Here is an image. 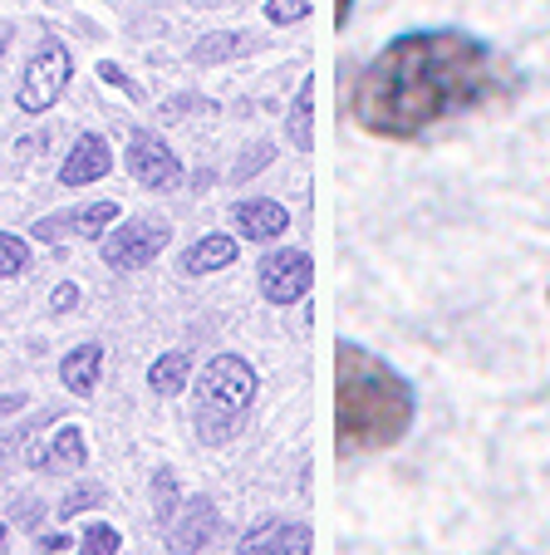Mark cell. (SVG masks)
Segmentation results:
<instances>
[{
  "label": "cell",
  "instance_id": "1",
  "mask_svg": "<svg viewBox=\"0 0 550 555\" xmlns=\"http://www.w3.org/2000/svg\"><path fill=\"white\" fill-rule=\"evenodd\" d=\"M521 99V69L462 25L404 30L344 85V114L379 143H423L462 118Z\"/></svg>",
  "mask_w": 550,
  "mask_h": 555
},
{
  "label": "cell",
  "instance_id": "2",
  "mask_svg": "<svg viewBox=\"0 0 550 555\" xmlns=\"http://www.w3.org/2000/svg\"><path fill=\"white\" fill-rule=\"evenodd\" d=\"M418 423V393L408 374H398L384 354L359 339L334 345V452L349 457H379L408 442Z\"/></svg>",
  "mask_w": 550,
  "mask_h": 555
},
{
  "label": "cell",
  "instance_id": "3",
  "mask_svg": "<svg viewBox=\"0 0 550 555\" xmlns=\"http://www.w3.org/2000/svg\"><path fill=\"white\" fill-rule=\"evenodd\" d=\"M251 399H256V369L241 354H217L207 369L197 374V438L202 442H227L236 433V423L246 418Z\"/></svg>",
  "mask_w": 550,
  "mask_h": 555
},
{
  "label": "cell",
  "instance_id": "4",
  "mask_svg": "<svg viewBox=\"0 0 550 555\" xmlns=\"http://www.w3.org/2000/svg\"><path fill=\"white\" fill-rule=\"evenodd\" d=\"M69 74H74V60H69V50H64V40L44 35L40 50L30 54V64H25V74H21L15 104H21L25 114H50L64 99V89H69Z\"/></svg>",
  "mask_w": 550,
  "mask_h": 555
},
{
  "label": "cell",
  "instance_id": "5",
  "mask_svg": "<svg viewBox=\"0 0 550 555\" xmlns=\"http://www.w3.org/2000/svg\"><path fill=\"white\" fill-rule=\"evenodd\" d=\"M167 242H172V227L163 217H133L124 227L104 231L99 256H104L108 271H143L167 251Z\"/></svg>",
  "mask_w": 550,
  "mask_h": 555
},
{
  "label": "cell",
  "instance_id": "6",
  "mask_svg": "<svg viewBox=\"0 0 550 555\" xmlns=\"http://www.w3.org/2000/svg\"><path fill=\"white\" fill-rule=\"evenodd\" d=\"M256 285L270 305H300L315 291V261L300 246H281V251H266L256 266Z\"/></svg>",
  "mask_w": 550,
  "mask_h": 555
},
{
  "label": "cell",
  "instance_id": "7",
  "mask_svg": "<svg viewBox=\"0 0 550 555\" xmlns=\"http://www.w3.org/2000/svg\"><path fill=\"white\" fill-rule=\"evenodd\" d=\"M124 163H128V172H133L138 188H148V192H177L182 188V163H177V153L157 133H148V128H138V133L128 138Z\"/></svg>",
  "mask_w": 550,
  "mask_h": 555
},
{
  "label": "cell",
  "instance_id": "8",
  "mask_svg": "<svg viewBox=\"0 0 550 555\" xmlns=\"http://www.w3.org/2000/svg\"><path fill=\"white\" fill-rule=\"evenodd\" d=\"M114 221H118V202H89V207H64V211L40 217L30 227V236L44 246H60L69 236H104Z\"/></svg>",
  "mask_w": 550,
  "mask_h": 555
},
{
  "label": "cell",
  "instance_id": "9",
  "mask_svg": "<svg viewBox=\"0 0 550 555\" xmlns=\"http://www.w3.org/2000/svg\"><path fill=\"white\" fill-rule=\"evenodd\" d=\"M241 555H310L315 531L305 521H260L241 535Z\"/></svg>",
  "mask_w": 550,
  "mask_h": 555
},
{
  "label": "cell",
  "instance_id": "10",
  "mask_svg": "<svg viewBox=\"0 0 550 555\" xmlns=\"http://www.w3.org/2000/svg\"><path fill=\"white\" fill-rule=\"evenodd\" d=\"M114 172V147L104 133H79L69 147V157L60 163V182L64 188H89V182Z\"/></svg>",
  "mask_w": 550,
  "mask_h": 555
},
{
  "label": "cell",
  "instance_id": "11",
  "mask_svg": "<svg viewBox=\"0 0 550 555\" xmlns=\"http://www.w3.org/2000/svg\"><path fill=\"white\" fill-rule=\"evenodd\" d=\"M231 227H236L246 242H281L285 231H291V211L276 197H241L236 207H231Z\"/></svg>",
  "mask_w": 550,
  "mask_h": 555
},
{
  "label": "cell",
  "instance_id": "12",
  "mask_svg": "<svg viewBox=\"0 0 550 555\" xmlns=\"http://www.w3.org/2000/svg\"><path fill=\"white\" fill-rule=\"evenodd\" d=\"M217 541V506L207 496L197 502H182V521L167 526V551L172 555H202Z\"/></svg>",
  "mask_w": 550,
  "mask_h": 555
},
{
  "label": "cell",
  "instance_id": "13",
  "mask_svg": "<svg viewBox=\"0 0 550 555\" xmlns=\"http://www.w3.org/2000/svg\"><path fill=\"white\" fill-rule=\"evenodd\" d=\"M236 236H227V231H212V236H202V242H192L188 251H182V261H177V271L182 275H212V271H227L231 261H236Z\"/></svg>",
  "mask_w": 550,
  "mask_h": 555
},
{
  "label": "cell",
  "instance_id": "14",
  "mask_svg": "<svg viewBox=\"0 0 550 555\" xmlns=\"http://www.w3.org/2000/svg\"><path fill=\"white\" fill-rule=\"evenodd\" d=\"M99 369H104V345H79L60 359V384L79 399H89L99 388Z\"/></svg>",
  "mask_w": 550,
  "mask_h": 555
},
{
  "label": "cell",
  "instance_id": "15",
  "mask_svg": "<svg viewBox=\"0 0 550 555\" xmlns=\"http://www.w3.org/2000/svg\"><path fill=\"white\" fill-rule=\"evenodd\" d=\"M266 50V40L251 30H217V35H202L197 44H192V64H221V60H241V54H256Z\"/></svg>",
  "mask_w": 550,
  "mask_h": 555
},
{
  "label": "cell",
  "instance_id": "16",
  "mask_svg": "<svg viewBox=\"0 0 550 555\" xmlns=\"http://www.w3.org/2000/svg\"><path fill=\"white\" fill-rule=\"evenodd\" d=\"M188 374H192V354H188V349H167V354H157L153 369H148V388H153V393H163V399H177V393L188 388Z\"/></svg>",
  "mask_w": 550,
  "mask_h": 555
},
{
  "label": "cell",
  "instance_id": "17",
  "mask_svg": "<svg viewBox=\"0 0 550 555\" xmlns=\"http://www.w3.org/2000/svg\"><path fill=\"white\" fill-rule=\"evenodd\" d=\"M84 457H89L84 433L79 428H60L50 448L35 452V467H40V472H69V467H84Z\"/></svg>",
  "mask_w": 550,
  "mask_h": 555
},
{
  "label": "cell",
  "instance_id": "18",
  "mask_svg": "<svg viewBox=\"0 0 550 555\" xmlns=\"http://www.w3.org/2000/svg\"><path fill=\"white\" fill-rule=\"evenodd\" d=\"M285 133L300 153H315V79H305L300 94L291 104V118H285Z\"/></svg>",
  "mask_w": 550,
  "mask_h": 555
},
{
  "label": "cell",
  "instance_id": "19",
  "mask_svg": "<svg viewBox=\"0 0 550 555\" xmlns=\"http://www.w3.org/2000/svg\"><path fill=\"white\" fill-rule=\"evenodd\" d=\"M177 512H182V502H177V477L167 467H157V477H153V516H157V526H172L177 521Z\"/></svg>",
  "mask_w": 550,
  "mask_h": 555
},
{
  "label": "cell",
  "instance_id": "20",
  "mask_svg": "<svg viewBox=\"0 0 550 555\" xmlns=\"http://www.w3.org/2000/svg\"><path fill=\"white\" fill-rule=\"evenodd\" d=\"M118 551H124V535H118V526H108V521H94L79 541V555H118Z\"/></svg>",
  "mask_w": 550,
  "mask_h": 555
},
{
  "label": "cell",
  "instance_id": "21",
  "mask_svg": "<svg viewBox=\"0 0 550 555\" xmlns=\"http://www.w3.org/2000/svg\"><path fill=\"white\" fill-rule=\"evenodd\" d=\"M25 266H30V246H25L21 236H11V231H0V281L21 275Z\"/></svg>",
  "mask_w": 550,
  "mask_h": 555
},
{
  "label": "cell",
  "instance_id": "22",
  "mask_svg": "<svg viewBox=\"0 0 550 555\" xmlns=\"http://www.w3.org/2000/svg\"><path fill=\"white\" fill-rule=\"evenodd\" d=\"M310 5H315V0H266V21L285 30V25H300L305 21V15H310Z\"/></svg>",
  "mask_w": 550,
  "mask_h": 555
},
{
  "label": "cell",
  "instance_id": "23",
  "mask_svg": "<svg viewBox=\"0 0 550 555\" xmlns=\"http://www.w3.org/2000/svg\"><path fill=\"white\" fill-rule=\"evenodd\" d=\"M99 502H104V492H99V487H74V492L64 496V502L54 506V512H60V521H74L79 512H94Z\"/></svg>",
  "mask_w": 550,
  "mask_h": 555
},
{
  "label": "cell",
  "instance_id": "24",
  "mask_svg": "<svg viewBox=\"0 0 550 555\" xmlns=\"http://www.w3.org/2000/svg\"><path fill=\"white\" fill-rule=\"evenodd\" d=\"M270 157H276V147H270V143H251V147H246V157H241V163H236V172H231V178H236V182H246L251 172H260V168H266Z\"/></svg>",
  "mask_w": 550,
  "mask_h": 555
},
{
  "label": "cell",
  "instance_id": "25",
  "mask_svg": "<svg viewBox=\"0 0 550 555\" xmlns=\"http://www.w3.org/2000/svg\"><path fill=\"white\" fill-rule=\"evenodd\" d=\"M99 79H104V85H108V89H124V94H128V99H138V85H133V79H128V74H124V69H118V64H114V60H104V64H99Z\"/></svg>",
  "mask_w": 550,
  "mask_h": 555
},
{
  "label": "cell",
  "instance_id": "26",
  "mask_svg": "<svg viewBox=\"0 0 550 555\" xmlns=\"http://www.w3.org/2000/svg\"><path fill=\"white\" fill-rule=\"evenodd\" d=\"M188 108H212V104H207V99H197V94H182V99H167L157 114H163V118H182Z\"/></svg>",
  "mask_w": 550,
  "mask_h": 555
},
{
  "label": "cell",
  "instance_id": "27",
  "mask_svg": "<svg viewBox=\"0 0 550 555\" xmlns=\"http://www.w3.org/2000/svg\"><path fill=\"white\" fill-rule=\"evenodd\" d=\"M74 300H79V291H74V285H60V291L50 295V305H54V310H69Z\"/></svg>",
  "mask_w": 550,
  "mask_h": 555
},
{
  "label": "cell",
  "instance_id": "28",
  "mask_svg": "<svg viewBox=\"0 0 550 555\" xmlns=\"http://www.w3.org/2000/svg\"><path fill=\"white\" fill-rule=\"evenodd\" d=\"M354 15V0H334V30H344Z\"/></svg>",
  "mask_w": 550,
  "mask_h": 555
},
{
  "label": "cell",
  "instance_id": "29",
  "mask_svg": "<svg viewBox=\"0 0 550 555\" xmlns=\"http://www.w3.org/2000/svg\"><path fill=\"white\" fill-rule=\"evenodd\" d=\"M40 545H44V551H50V555L69 551V541H64V535H40Z\"/></svg>",
  "mask_w": 550,
  "mask_h": 555
},
{
  "label": "cell",
  "instance_id": "30",
  "mask_svg": "<svg viewBox=\"0 0 550 555\" xmlns=\"http://www.w3.org/2000/svg\"><path fill=\"white\" fill-rule=\"evenodd\" d=\"M5 50H11V30L0 25V60H5Z\"/></svg>",
  "mask_w": 550,
  "mask_h": 555
},
{
  "label": "cell",
  "instance_id": "31",
  "mask_svg": "<svg viewBox=\"0 0 550 555\" xmlns=\"http://www.w3.org/2000/svg\"><path fill=\"white\" fill-rule=\"evenodd\" d=\"M11 409H21V399H15V393H11V399H0V413H11Z\"/></svg>",
  "mask_w": 550,
  "mask_h": 555
},
{
  "label": "cell",
  "instance_id": "32",
  "mask_svg": "<svg viewBox=\"0 0 550 555\" xmlns=\"http://www.w3.org/2000/svg\"><path fill=\"white\" fill-rule=\"evenodd\" d=\"M5 535H11V531H5V521H0V555H5Z\"/></svg>",
  "mask_w": 550,
  "mask_h": 555
},
{
  "label": "cell",
  "instance_id": "33",
  "mask_svg": "<svg viewBox=\"0 0 550 555\" xmlns=\"http://www.w3.org/2000/svg\"><path fill=\"white\" fill-rule=\"evenodd\" d=\"M546 305H550V291H546Z\"/></svg>",
  "mask_w": 550,
  "mask_h": 555
}]
</instances>
